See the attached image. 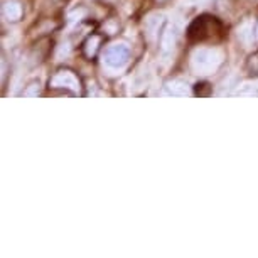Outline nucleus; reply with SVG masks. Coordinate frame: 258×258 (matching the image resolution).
<instances>
[{"label": "nucleus", "mask_w": 258, "mask_h": 258, "mask_svg": "<svg viewBox=\"0 0 258 258\" xmlns=\"http://www.w3.org/2000/svg\"><path fill=\"white\" fill-rule=\"evenodd\" d=\"M186 4H189V6H198V4H203L206 2V0H184Z\"/></svg>", "instance_id": "nucleus-14"}, {"label": "nucleus", "mask_w": 258, "mask_h": 258, "mask_svg": "<svg viewBox=\"0 0 258 258\" xmlns=\"http://www.w3.org/2000/svg\"><path fill=\"white\" fill-rule=\"evenodd\" d=\"M37 93H39V83H32L31 88H29L24 95H26V96H36Z\"/></svg>", "instance_id": "nucleus-12"}, {"label": "nucleus", "mask_w": 258, "mask_h": 258, "mask_svg": "<svg viewBox=\"0 0 258 258\" xmlns=\"http://www.w3.org/2000/svg\"><path fill=\"white\" fill-rule=\"evenodd\" d=\"M165 91L174 96H186L189 95V86H187V83H184L181 80H174L165 85Z\"/></svg>", "instance_id": "nucleus-6"}, {"label": "nucleus", "mask_w": 258, "mask_h": 258, "mask_svg": "<svg viewBox=\"0 0 258 258\" xmlns=\"http://www.w3.org/2000/svg\"><path fill=\"white\" fill-rule=\"evenodd\" d=\"M256 37H258V26H256Z\"/></svg>", "instance_id": "nucleus-15"}, {"label": "nucleus", "mask_w": 258, "mask_h": 258, "mask_svg": "<svg viewBox=\"0 0 258 258\" xmlns=\"http://www.w3.org/2000/svg\"><path fill=\"white\" fill-rule=\"evenodd\" d=\"M248 70L251 73H258V52L255 56L250 57V61H248Z\"/></svg>", "instance_id": "nucleus-11"}, {"label": "nucleus", "mask_w": 258, "mask_h": 258, "mask_svg": "<svg viewBox=\"0 0 258 258\" xmlns=\"http://www.w3.org/2000/svg\"><path fill=\"white\" fill-rule=\"evenodd\" d=\"M162 19L164 17L160 16V14H152V16H149V19L145 21V31H147L150 39H155V36H157L159 27H160V24H162Z\"/></svg>", "instance_id": "nucleus-7"}, {"label": "nucleus", "mask_w": 258, "mask_h": 258, "mask_svg": "<svg viewBox=\"0 0 258 258\" xmlns=\"http://www.w3.org/2000/svg\"><path fill=\"white\" fill-rule=\"evenodd\" d=\"M98 46H100V37L98 36H91L88 41H86V46H85L86 56H95Z\"/></svg>", "instance_id": "nucleus-10"}, {"label": "nucleus", "mask_w": 258, "mask_h": 258, "mask_svg": "<svg viewBox=\"0 0 258 258\" xmlns=\"http://www.w3.org/2000/svg\"><path fill=\"white\" fill-rule=\"evenodd\" d=\"M4 16L9 22H17L22 17V6L17 0H7L4 2Z\"/></svg>", "instance_id": "nucleus-5"}, {"label": "nucleus", "mask_w": 258, "mask_h": 258, "mask_svg": "<svg viewBox=\"0 0 258 258\" xmlns=\"http://www.w3.org/2000/svg\"><path fill=\"white\" fill-rule=\"evenodd\" d=\"M128 46L123 44V42H118V44H111L110 47H106L105 54H103V64L108 68V70H121L126 62H128Z\"/></svg>", "instance_id": "nucleus-2"}, {"label": "nucleus", "mask_w": 258, "mask_h": 258, "mask_svg": "<svg viewBox=\"0 0 258 258\" xmlns=\"http://www.w3.org/2000/svg\"><path fill=\"white\" fill-rule=\"evenodd\" d=\"M62 54H64V56L70 54V46H68V44H61L59 51H57V57H59V59H61Z\"/></svg>", "instance_id": "nucleus-13"}, {"label": "nucleus", "mask_w": 258, "mask_h": 258, "mask_svg": "<svg viewBox=\"0 0 258 258\" xmlns=\"http://www.w3.org/2000/svg\"><path fill=\"white\" fill-rule=\"evenodd\" d=\"M258 93V85L255 83H243L240 88L236 90L238 96H253Z\"/></svg>", "instance_id": "nucleus-9"}, {"label": "nucleus", "mask_w": 258, "mask_h": 258, "mask_svg": "<svg viewBox=\"0 0 258 258\" xmlns=\"http://www.w3.org/2000/svg\"><path fill=\"white\" fill-rule=\"evenodd\" d=\"M176 42H177V31L174 26H167L165 31L162 32V37H160V56H162V61L167 62L174 54V49H176Z\"/></svg>", "instance_id": "nucleus-3"}, {"label": "nucleus", "mask_w": 258, "mask_h": 258, "mask_svg": "<svg viewBox=\"0 0 258 258\" xmlns=\"http://www.w3.org/2000/svg\"><path fill=\"white\" fill-rule=\"evenodd\" d=\"M51 86H52V88L71 90V91H75V93H80V90H81L80 81H78V78L73 75L71 71H59L51 80Z\"/></svg>", "instance_id": "nucleus-4"}, {"label": "nucleus", "mask_w": 258, "mask_h": 258, "mask_svg": "<svg viewBox=\"0 0 258 258\" xmlns=\"http://www.w3.org/2000/svg\"><path fill=\"white\" fill-rule=\"evenodd\" d=\"M223 61V54L221 51L218 49H208V47H201V49H196L191 56V66L192 71L198 73L201 76L211 75L220 68Z\"/></svg>", "instance_id": "nucleus-1"}, {"label": "nucleus", "mask_w": 258, "mask_h": 258, "mask_svg": "<svg viewBox=\"0 0 258 258\" xmlns=\"http://www.w3.org/2000/svg\"><path fill=\"white\" fill-rule=\"evenodd\" d=\"M238 37H240V41L246 46L253 41V22L251 21L243 22L241 26L238 27Z\"/></svg>", "instance_id": "nucleus-8"}]
</instances>
